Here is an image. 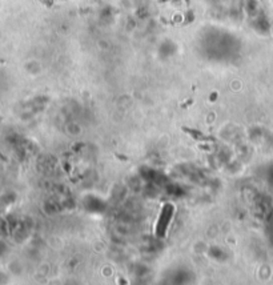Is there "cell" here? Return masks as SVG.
Here are the masks:
<instances>
[{
    "mask_svg": "<svg viewBox=\"0 0 273 285\" xmlns=\"http://www.w3.org/2000/svg\"><path fill=\"white\" fill-rule=\"evenodd\" d=\"M172 216V206L169 204H167L163 211H161V215L159 217V222H157V235L160 236H164L167 231V226L169 224V220H171Z\"/></svg>",
    "mask_w": 273,
    "mask_h": 285,
    "instance_id": "cell-1",
    "label": "cell"
}]
</instances>
